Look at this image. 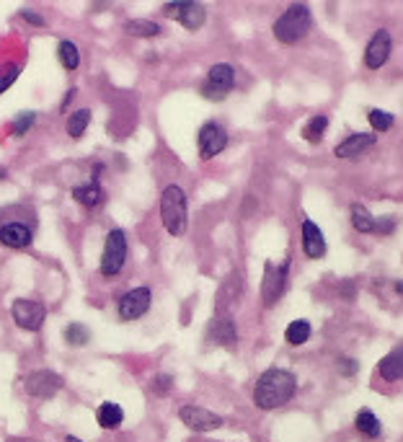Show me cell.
<instances>
[{
  "instance_id": "cell-29",
  "label": "cell",
  "mask_w": 403,
  "mask_h": 442,
  "mask_svg": "<svg viewBox=\"0 0 403 442\" xmlns=\"http://www.w3.org/2000/svg\"><path fill=\"white\" fill-rule=\"evenodd\" d=\"M88 328L83 326V323H70V326L65 328V341L67 344H73V347H83L88 341Z\"/></svg>"
},
{
  "instance_id": "cell-34",
  "label": "cell",
  "mask_w": 403,
  "mask_h": 442,
  "mask_svg": "<svg viewBox=\"0 0 403 442\" xmlns=\"http://www.w3.org/2000/svg\"><path fill=\"white\" fill-rule=\"evenodd\" d=\"M393 228H396V220H393V218L375 220V233H390Z\"/></svg>"
},
{
  "instance_id": "cell-26",
  "label": "cell",
  "mask_w": 403,
  "mask_h": 442,
  "mask_svg": "<svg viewBox=\"0 0 403 442\" xmlns=\"http://www.w3.org/2000/svg\"><path fill=\"white\" fill-rule=\"evenodd\" d=\"M326 127H329V119H326V116H313V119H308V124L302 127V137H305L308 143H321L323 135H326Z\"/></svg>"
},
{
  "instance_id": "cell-17",
  "label": "cell",
  "mask_w": 403,
  "mask_h": 442,
  "mask_svg": "<svg viewBox=\"0 0 403 442\" xmlns=\"http://www.w3.org/2000/svg\"><path fill=\"white\" fill-rule=\"evenodd\" d=\"M369 145H375V135H364V132H359V135L347 137L342 145H336L334 153H336V158H357V156H362Z\"/></svg>"
},
{
  "instance_id": "cell-13",
  "label": "cell",
  "mask_w": 403,
  "mask_h": 442,
  "mask_svg": "<svg viewBox=\"0 0 403 442\" xmlns=\"http://www.w3.org/2000/svg\"><path fill=\"white\" fill-rule=\"evenodd\" d=\"M390 49H393V39H390L388 31H385V29L375 31L372 39L367 41V49H364V62H367V68L369 70L383 68L390 57Z\"/></svg>"
},
{
  "instance_id": "cell-10",
  "label": "cell",
  "mask_w": 403,
  "mask_h": 442,
  "mask_svg": "<svg viewBox=\"0 0 403 442\" xmlns=\"http://www.w3.org/2000/svg\"><path fill=\"white\" fill-rule=\"evenodd\" d=\"M179 416H181V422L186 424L191 432H212V429H220L222 427V416L212 414L209 408L194 406V403H186V406H181Z\"/></svg>"
},
{
  "instance_id": "cell-37",
  "label": "cell",
  "mask_w": 403,
  "mask_h": 442,
  "mask_svg": "<svg viewBox=\"0 0 403 442\" xmlns=\"http://www.w3.org/2000/svg\"><path fill=\"white\" fill-rule=\"evenodd\" d=\"M0 179H6V171H0Z\"/></svg>"
},
{
  "instance_id": "cell-16",
  "label": "cell",
  "mask_w": 403,
  "mask_h": 442,
  "mask_svg": "<svg viewBox=\"0 0 403 442\" xmlns=\"http://www.w3.org/2000/svg\"><path fill=\"white\" fill-rule=\"evenodd\" d=\"M302 248H305L308 258L326 256V238H323L321 228L313 220H302Z\"/></svg>"
},
{
  "instance_id": "cell-30",
  "label": "cell",
  "mask_w": 403,
  "mask_h": 442,
  "mask_svg": "<svg viewBox=\"0 0 403 442\" xmlns=\"http://www.w3.org/2000/svg\"><path fill=\"white\" fill-rule=\"evenodd\" d=\"M34 119H36V114H34V111H21V114L14 119V127H11V132H14L16 137H24L29 129L34 127Z\"/></svg>"
},
{
  "instance_id": "cell-19",
  "label": "cell",
  "mask_w": 403,
  "mask_h": 442,
  "mask_svg": "<svg viewBox=\"0 0 403 442\" xmlns=\"http://www.w3.org/2000/svg\"><path fill=\"white\" fill-rule=\"evenodd\" d=\"M96 422H99V427H104V429H116L121 422H124V408L114 401L101 403L99 411H96Z\"/></svg>"
},
{
  "instance_id": "cell-3",
  "label": "cell",
  "mask_w": 403,
  "mask_h": 442,
  "mask_svg": "<svg viewBox=\"0 0 403 442\" xmlns=\"http://www.w3.org/2000/svg\"><path fill=\"white\" fill-rule=\"evenodd\" d=\"M310 26H313V16H310V8L305 3H295L289 6L279 19L274 21V36L282 44H295L302 36H308Z\"/></svg>"
},
{
  "instance_id": "cell-8",
  "label": "cell",
  "mask_w": 403,
  "mask_h": 442,
  "mask_svg": "<svg viewBox=\"0 0 403 442\" xmlns=\"http://www.w3.org/2000/svg\"><path fill=\"white\" fill-rule=\"evenodd\" d=\"M287 266H274L272 261H267V269H264V282H262V300L264 306H274L277 300L282 298L284 290H287Z\"/></svg>"
},
{
  "instance_id": "cell-24",
  "label": "cell",
  "mask_w": 403,
  "mask_h": 442,
  "mask_svg": "<svg viewBox=\"0 0 403 442\" xmlns=\"http://www.w3.org/2000/svg\"><path fill=\"white\" fill-rule=\"evenodd\" d=\"M124 31L129 36H142V39H150V36L161 34V26L155 21H127L124 24Z\"/></svg>"
},
{
  "instance_id": "cell-25",
  "label": "cell",
  "mask_w": 403,
  "mask_h": 442,
  "mask_svg": "<svg viewBox=\"0 0 403 442\" xmlns=\"http://www.w3.org/2000/svg\"><path fill=\"white\" fill-rule=\"evenodd\" d=\"M284 339H287L289 344H295V347L305 344V341L310 339V323L305 318L292 321V323L287 326V331H284Z\"/></svg>"
},
{
  "instance_id": "cell-33",
  "label": "cell",
  "mask_w": 403,
  "mask_h": 442,
  "mask_svg": "<svg viewBox=\"0 0 403 442\" xmlns=\"http://www.w3.org/2000/svg\"><path fill=\"white\" fill-rule=\"evenodd\" d=\"M21 19H24V21H29L31 26H44V24H47V21L41 19L39 14H34V11H21Z\"/></svg>"
},
{
  "instance_id": "cell-20",
  "label": "cell",
  "mask_w": 403,
  "mask_h": 442,
  "mask_svg": "<svg viewBox=\"0 0 403 442\" xmlns=\"http://www.w3.org/2000/svg\"><path fill=\"white\" fill-rule=\"evenodd\" d=\"M354 427L359 435L369 437V440H375V437H380V422H377V416L369 411V408H359L354 416Z\"/></svg>"
},
{
  "instance_id": "cell-18",
  "label": "cell",
  "mask_w": 403,
  "mask_h": 442,
  "mask_svg": "<svg viewBox=\"0 0 403 442\" xmlns=\"http://www.w3.org/2000/svg\"><path fill=\"white\" fill-rule=\"evenodd\" d=\"M377 373H380V378L388 383H396L401 381L403 375V354L401 349H393L390 354H385L383 360H380V365H377Z\"/></svg>"
},
{
  "instance_id": "cell-11",
  "label": "cell",
  "mask_w": 403,
  "mask_h": 442,
  "mask_svg": "<svg viewBox=\"0 0 403 442\" xmlns=\"http://www.w3.org/2000/svg\"><path fill=\"white\" fill-rule=\"evenodd\" d=\"M62 383L65 381L57 373H52V370H34L24 381V386H26V393L36 396V398H52L62 388Z\"/></svg>"
},
{
  "instance_id": "cell-28",
  "label": "cell",
  "mask_w": 403,
  "mask_h": 442,
  "mask_svg": "<svg viewBox=\"0 0 403 442\" xmlns=\"http://www.w3.org/2000/svg\"><path fill=\"white\" fill-rule=\"evenodd\" d=\"M367 119H369V124H372V129H377V132H388V129L396 124L393 114H388V111H383V109H369Z\"/></svg>"
},
{
  "instance_id": "cell-2",
  "label": "cell",
  "mask_w": 403,
  "mask_h": 442,
  "mask_svg": "<svg viewBox=\"0 0 403 442\" xmlns=\"http://www.w3.org/2000/svg\"><path fill=\"white\" fill-rule=\"evenodd\" d=\"M161 220L171 236H184L189 228V210H186V194L181 186H166L161 194Z\"/></svg>"
},
{
  "instance_id": "cell-32",
  "label": "cell",
  "mask_w": 403,
  "mask_h": 442,
  "mask_svg": "<svg viewBox=\"0 0 403 442\" xmlns=\"http://www.w3.org/2000/svg\"><path fill=\"white\" fill-rule=\"evenodd\" d=\"M171 386H174V378H171V375H158V381H155V391H158V393L166 396Z\"/></svg>"
},
{
  "instance_id": "cell-23",
  "label": "cell",
  "mask_w": 403,
  "mask_h": 442,
  "mask_svg": "<svg viewBox=\"0 0 403 442\" xmlns=\"http://www.w3.org/2000/svg\"><path fill=\"white\" fill-rule=\"evenodd\" d=\"M57 57H60L62 68L65 70H75L78 65H81V52H78V47H75L70 39L60 41V47H57Z\"/></svg>"
},
{
  "instance_id": "cell-35",
  "label": "cell",
  "mask_w": 403,
  "mask_h": 442,
  "mask_svg": "<svg viewBox=\"0 0 403 442\" xmlns=\"http://www.w3.org/2000/svg\"><path fill=\"white\" fill-rule=\"evenodd\" d=\"M339 368H342V375H347V378H349V375L357 373V368H359V365H357L354 360H339Z\"/></svg>"
},
{
  "instance_id": "cell-1",
  "label": "cell",
  "mask_w": 403,
  "mask_h": 442,
  "mask_svg": "<svg viewBox=\"0 0 403 442\" xmlns=\"http://www.w3.org/2000/svg\"><path fill=\"white\" fill-rule=\"evenodd\" d=\"M297 391V378L292 370L284 368H272L259 378L254 388V403L264 411L279 408L295 396Z\"/></svg>"
},
{
  "instance_id": "cell-15",
  "label": "cell",
  "mask_w": 403,
  "mask_h": 442,
  "mask_svg": "<svg viewBox=\"0 0 403 442\" xmlns=\"http://www.w3.org/2000/svg\"><path fill=\"white\" fill-rule=\"evenodd\" d=\"M207 339L212 341V344H220V347H235V341H238L235 321L228 318V316H217L215 321H209Z\"/></svg>"
},
{
  "instance_id": "cell-12",
  "label": "cell",
  "mask_w": 403,
  "mask_h": 442,
  "mask_svg": "<svg viewBox=\"0 0 403 442\" xmlns=\"http://www.w3.org/2000/svg\"><path fill=\"white\" fill-rule=\"evenodd\" d=\"M168 16H176V21H181V26L189 31H196L201 29V24L207 21V11L201 3H168L163 8Z\"/></svg>"
},
{
  "instance_id": "cell-21",
  "label": "cell",
  "mask_w": 403,
  "mask_h": 442,
  "mask_svg": "<svg viewBox=\"0 0 403 442\" xmlns=\"http://www.w3.org/2000/svg\"><path fill=\"white\" fill-rule=\"evenodd\" d=\"M73 199L83 207H96V204L104 199V191H101L99 181H91V184H81L73 189Z\"/></svg>"
},
{
  "instance_id": "cell-5",
  "label": "cell",
  "mask_w": 403,
  "mask_h": 442,
  "mask_svg": "<svg viewBox=\"0 0 403 442\" xmlns=\"http://www.w3.org/2000/svg\"><path fill=\"white\" fill-rule=\"evenodd\" d=\"M235 89V70L228 62H220L215 68L209 70L207 78H204V86H201V96L209 99V101H222L230 91Z\"/></svg>"
},
{
  "instance_id": "cell-27",
  "label": "cell",
  "mask_w": 403,
  "mask_h": 442,
  "mask_svg": "<svg viewBox=\"0 0 403 442\" xmlns=\"http://www.w3.org/2000/svg\"><path fill=\"white\" fill-rule=\"evenodd\" d=\"M88 124H91V111L88 109H78L70 119H67V135L70 137H83V132L88 129Z\"/></svg>"
},
{
  "instance_id": "cell-7",
  "label": "cell",
  "mask_w": 403,
  "mask_h": 442,
  "mask_svg": "<svg viewBox=\"0 0 403 442\" xmlns=\"http://www.w3.org/2000/svg\"><path fill=\"white\" fill-rule=\"evenodd\" d=\"M153 303V290L150 287H134L119 298V318L121 321H137L150 311Z\"/></svg>"
},
{
  "instance_id": "cell-14",
  "label": "cell",
  "mask_w": 403,
  "mask_h": 442,
  "mask_svg": "<svg viewBox=\"0 0 403 442\" xmlns=\"http://www.w3.org/2000/svg\"><path fill=\"white\" fill-rule=\"evenodd\" d=\"M31 228L26 223H6L0 225V243L8 246V248H16V251H24L31 246Z\"/></svg>"
},
{
  "instance_id": "cell-4",
  "label": "cell",
  "mask_w": 403,
  "mask_h": 442,
  "mask_svg": "<svg viewBox=\"0 0 403 442\" xmlns=\"http://www.w3.org/2000/svg\"><path fill=\"white\" fill-rule=\"evenodd\" d=\"M124 261H127V236H124V231L114 228V231H109L106 241H104L101 274L104 277H116L124 269Z\"/></svg>"
},
{
  "instance_id": "cell-22",
  "label": "cell",
  "mask_w": 403,
  "mask_h": 442,
  "mask_svg": "<svg viewBox=\"0 0 403 442\" xmlns=\"http://www.w3.org/2000/svg\"><path fill=\"white\" fill-rule=\"evenodd\" d=\"M352 225L359 233H375V218L369 215L364 204H352Z\"/></svg>"
},
{
  "instance_id": "cell-31",
  "label": "cell",
  "mask_w": 403,
  "mask_h": 442,
  "mask_svg": "<svg viewBox=\"0 0 403 442\" xmlns=\"http://www.w3.org/2000/svg\"><path fill=\"white\" fill-rule=\"evenodd\" d=\"M21 75V68L19 65H14V68H8V73L6 75H0V94L3 91H8L11 86H14V81Z\"/></svg>"
},
{
  "instance_id": "cell-9",
  "label": "cell",
  "mask_w": 403,
  "mask_h": 442,
  "mask_svg": "<svg viewBox=\"0 0 403 442\" xmlns=\"http://www.w3.org/2000/svg\"><path fill=\"white\" fill-rule=\"evenodd\" d=\"M225 148H228V132H225L217 122L201 124V129H199V158L201 161H209V158L220 156Z\"/></svg>"
},
{
  "instance_id": "cell-36",
  "label": "cell",
  "mask_w": 403,
  "mask_h": 442,
  "mask_svg": "<svg viewBox=\"0 0 403 442\" xmlns=\"http://www.w3.org/2000/svg\"><path fill=\"white\" fill-rule=\"evenodd\" d=\"M65 442H83V440H78V437H73V435H67Z\"/></svg>"
},
{
  "instance_id": "cell-6",
  "label": "cell",
  "mask_w": 403,
  "mask_h": 442,
  "mask_svg": "<svg viewBox=\"0 0 403 442\" xmlns=\"http://www.w3.org/2000/svg\"><path fill=\"white\" fill-rule=\"evenodd\" d=\"M11 316H14L16 326L24 328V331H39L44 318H47V311H44V306L36 303V300L21 298L11 306Z\"/></svg>"
}]
</instances>
